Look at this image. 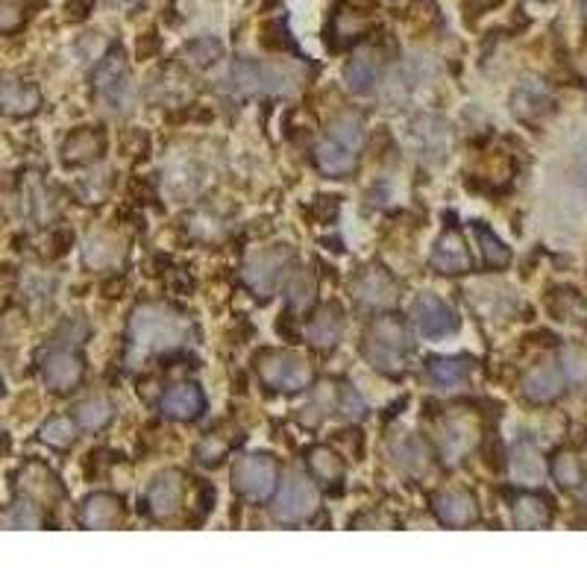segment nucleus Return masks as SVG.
I'll list each match as a JSON object with an SVG mask.
<instances>
[{"mask_svg":"<svg viewBox=\"0 0 587 587\" xmlns=\"http://www.w3.org/2000/svg\"><path fill=\"white\" fill-rule=\"evenodd\" d=\"M191 335V323L165 306H141L130 317V338L141 353H165Z\"/></svg>","mask_w":587,"mask_h":587,"instance_id":"1","label":"nucleus"},{"mask_svg":"<svg viewBox=\"0 0 587 587\" xmlns=\"http://www.w3.org/2000/svg\"><path fill=\"white\" fill-rule=\"evenodd\" d=\"M408 350H411V341H408L406 323L400 317H376L364 332V356L379 373L400 376L406 370Z\"/></svg>","mask_w":587,"mask_h":587,"instance_id":"2","label":"nucleus"},{"mask_svg":"<svg viewBox=\"0 0 587 587\" xmlns=\"http://www.w3.org/2000/svg\"><path fill=\"white\" fill-rule=\"evenodd\" d=\"M364 144V124L359 115H341L329 130L326 136L320 138L317 144V165L323 174L329 177H344L356 168V159H359V150Z\"/></svg>","mask_w":587,"mask_h":587,"instance_id":"3","label":"nucleus"},{"mask_svg":"<svg viewBox=\"0 0 587 587\" xmlns=\"http://www.w3.org/2000/svg\"><path fill=\"white\" fill-rule=\"evenodd\" d=\"M411 320L423 338H450L461 329V320L438 294H417L411 303Z\"/></svg>","mask_w":587,"mask_h":587,"instance_id":"4","label":"nucleus"},{"mask_svg":"<svg viewBox=\"0 0 587 587\" xmlns=\"http://www.w3.org/2000/svg\"><path fill=\"white\" fill-rule=\"evenodd\" d=\"M317 508V491L315 485L300 476V473H291L282 488H279V497L273 502V517L282 520V523H303L306 517H312Z\"/></svg>","mask_w":587,"mask_h":587,"instance_id":"5","label":"nucleus"},{"mask_svg":"<svg viewBox=\"0 0 587 587\" xmlns=\"http://www.w3.org/2000/svg\"><path fill=\"white\" fill-rule=\"evenodd\" d=\"M259 376L276 391H303L312 382V370L294 353H268L259 359Z\"/></svg>","mask_w":587,"mask_h":587,"instance_id":"6","label":"nucleus"},{"mask_svg":"<svg viewBox=\"0 0 587 587\" xmlns=\"http://www.w3.org/2000/svg\"><path fill=\"white\" fill-rule=\"evenodd\" d=\"M232 482L244 497L268 499L276 488V464L271 455H247L235 464Z\"/></svg>","mask_w":587,"mask_h":587,"instance_id":"7","label":"nucleus"},{"mask_svg":"<svg viewBox=\"0 0 587 587\" xmlns=\"http://www.w3.org/2000/svg\"><path fill=\"white\" fill-rule=\"evenodd\" d=\"M288 265H291V250L285 244H279V247H268V250L253 253L247 268H244V276H247V282L256 294L268 297L279 285V279H282Z\"/></svg>","mask_w":587,"mask_h":587,"instance_id":"8","label":"nucleus"},{"mask_svg":"<svg viewBox=\"0 0 587 587\" xmlns=\"http://www.w3.org/2000/svg\"><path fill=\"white\" fill-rule=\"evenodd\" d=\"M408 141L414 153L426 162H444L450 150V130L441 118L435 115H417L408 124Z\"/></svg>","mask_w":587,"mask_h":587,"instance_id":"9","label":"nucleus"},{"mask_svg":"<svg viewBox=\"0 0 587 587\" xmlns=\"http://www.w3.org/2000/svg\"><path fill=\"white\" fill-rule=\"evenodd\" d=\"M232 77L241 91H273V94H288L294 91V77H288L282 68L265 65V62H253V59H238L232 68Z\"/></svg>","mask_w":587,"mask_h":587,"instance_id":"10","label":"nucleus"},{"mask_svg":"<svg viewBox=\"0 0 587 587\" xmlns=\"http://www.w3.org/2000/svg\"><path fill=\"white\" fill-rule=\"evenodd\" d=\"M476 438H479V426L467 414L444 417V423L438 429V447H441L447 461H458L461 455H467V452L473 450Z\"/></svg>","mask_w":587,"mask_h":587,"instance_id":"11","label":"nucleus"},{"mask_svg":"<svg viewBox=\"0 0 587 587\" xmlns=\"http://www.w3.org/2000/svg\"><path fill=\"white\" fill-rule=\"evenodd\" d=\"M353 294L362 306L385 309L397 300V282L391 279V273L382 271V268H367L353 282Z\"/></svg>","mask_w":587,"mask_h":587,"instance_id":"12","label":"nucleus"},{"mask_svg":"<svg viewBox=\"0 0 587 587\" xmlns=\"http://www.w3.org/2000/svg\"><path fill=\"white\" fill-rule=\"evenodd\" d=\"M94 89L106 103H121L127 94V56L121 47H115L94 71Z\"/></svg>","mask_w":587,"mask_h":587,"instance_id":"13","label":"nucleus"},{"mask_svg":"<svg viewBox=\"0 0 587 587\" xmlns=\"http://www.w3.org/2000/svg\"><path fill=\"white\" fill-rule=\"evenodd\" d=\"M564 373H561V367H555V364H541V367H535L532 373H526V379H523V394L532 400V403H552L555 397H561V391H564Z\"/></svg>","mask_w":587,"mask_h":587,"instance_id":"14","label":"nucleus"},{"mask_svg":"<svg viewBox=\"0 0 587 587\" xmlns=\"http://www.w3.org/2000/svg\"><path fill=\"white\" fill-rule=\"evenodd\" d=\"M182 499V476L174 470H165L153 479L150 491H147V502L153 517H171L177 511Z\"/></svg>","mask_w":587,"mask_h":587,"instance_id":"15","label":"nucleus"},{"mask_svg":"<svg viewBox=\"0 0 587 587\" xmlns=\"http://www.w3.org/2000/svg\"><path fill=\"white\" fill-rule=\"evenodd\" d=\"M306 335H309V341H312L315 347H323V350H326V347H335V344L341 341V335H344V309H341L338 303L320 306V312L312 317Z\"/></svg>","mask_w":587,"mask_h":587,"instance_id":"16","label":"nucleus"},{"mask_svg":"<svg viewBox=\"0 0 587 587\" xmlns=\"http://www.w3.org/2000/svg\"><path fill=\"white\" fill-rule=\"evenodd\" d=\"M432 268L441 273L470 271V253L458 232H444L432 250Z\"/></svg>","mask_w":587,"mask_h":587,"instance_id":"17","label":"nucleus"},{"mask_svg":"<svg viewBox=\"0 0 587 587\" xmlns=\"http://www.w3.org/2000/svg\"><path fill=\"white\" fill-rule=\"evenodd\" d=\"M39 103H42V94L36 86L15 80V77L0 80V109L6 115H30L39 109Z\"/></svg>","mask_w":587,"mask_h":587,"instance_id":"18","label":"nucleus"},{"mask_svg":"<svg viewBox=\"0 0 587 587\" xmlns=\"http://www.w3.org/2000/svg\"><path fill=\"white\" fill-rule=\"evenodd\" d=\"M435 514L447 526H470L479 517V508L467 491H444L435 499Z\"/></svg>","mask_w":587,"mask_h":587,"instance_id":"19","label":"nucleus"},{"mask_svg":"<svg viewBox=\"0 0 587 587\" xmlns=\"http://www.w3.org/2000/svg\"><path fill=\"white\" fill-rule=\"evenodd\" d=\"M45 382L53 391H74L83 382V362L74 353H53V356H47Z\"/></svg>","mask_w":587,"mask_h":587,"instance_id":"20","label":"nucleus"},{"mask_svg":"<svg viewBox=\"0 0 587 587\" xmlns=\"http://www.w3.org/2000/svg\"><path fill=\"white\" fill-rule=\"evenodd\" d=\"M203 406H206V400H203L200 388L191 385V382L174 385V388L165 394V400H162V411H165L171 420H194V417L203 411Z\"/></svg>","mask_w":587,"mask_h":587,"instance_id":"21","label":"nucleus"},{"mask_svg":"<svg viewBox=\"0 0 587 587\" xmlns=\"http://www.w3.org/2000/svg\"><path fill=\"white\" fill-rule=\"evenodd\" d=\"M124 514V505L121 499L112 497V494H91L83 502V511H80V523L89 526V529H109L121 520Z\"/></svg>","mask_w":587,"mask_h":587,"instance_id":"22","label":"nucleus"},{"mask_svg":"<svg viewBox=\"0 0 587 587\" xmlns=\"http://www.w3.org/2000/svg\"><path fill=\"white\" fill-rule=\"evenodd\" d=\"M511 476L517 485H538L543 479V458L532 441H520L511 452Z\"/></svg>","mask_w":587,"mask_h":587,"instance_id":"23","label":"nucleus"},{"mask_svg":"<svg viewBox=\"0 0 587 587\" xmlns=\"http://www.w3.org/2000/svg\"><path fill=\"white\" fill-rule=\"evenodd\" d=\"M549 106H552V97H549L546 86H541L538 80H526L520 89L514 91V112L523 121L541 118L543 112H549Z\"/></svg>","mask_w":587,"mask_h":587,"instance_id":"24","label":"nucleus"},{"mask_svg":"<svg viewBox=\"0 0 587 587\" xmlns=\"http://www.w3.org/2000/svg\"><path fill=\"white\" fill-rule=\"evenodd\" d=\"M379 74H382V65H379V59L373 56V53H356L353 59H350V65H347V71H344V77H347V86L353 91H373V86L379 83Z\"/></svg>","mask_w":587,"mask_h":587,"instance_id":"25","label":"nucleus"},{"mask_svg":"<svg viewBox=\"0 0 587 587\" xmlns=\"http://www.w3.org/2000/svg\"><path fill=\"white\" fill-rule=\"evenodd\" d=\"M100 150H103L100 133H94V130H77L74 136L65 141V150L62 153H65V162L68 165H83V162L97 159Z\"/></svg>","mask_w":587,"mask_h":587,"instance_id":"26","label":"nucleus"},{"mask_svg":"<svg viewBox=\"0 0 587 587\" xmlns=\"http://www.w3.org/2000/svg\"><path fill=\"white\" fill-rule=\"evenodd\" d=\"M394 461L411 476H420L429 467V452H426L423 441L417 435H406L403 441L394 444Z\"/></svg>","mask_w":587,"mask_h":587,"instance_id":"27","label":"nucleus"},{"mask_svg":"<svg viewBox=\"0 0 587 587\" xmlns=\"http://www.w3.org/2000/svg\"><path fill=\"white\" fill-rule=\"evenodd\" d=\"M549 517H552L549 505L541 497L526 494V497H520L514 502V523H517V529H543V526H549Z\"/></svg>","mask_w":587,"mask_h":587,"instance_id":"28","label":"nucleus"},{"mask_svg":"<svg viewBox=\"0 0 587 587\" xmlns=\"http://www.w3.org/2000/svg\"><path fill=\"white\" fill-rule=\"evenodd\" d=\"M473 232H476V238L482 244V256H485V265L488 268H505L511 262V250L505 247V241L499 238L491 226L473 224Z\"/></svg>","mask_w":587,"mask_h":587,"instance_id":"29","label":"nucleus"},{"mask_svg":"<svg viewBox=\"0 0 587 587\" xmlns=\"http://www.w3.org/2000/svg\"><path fill=\"white\" fill-rule=\"evenodd\" d=\"M429 376L444 385V388H458L461 382H467L470 376V364L464 359H450V356H441V359H432L429 362Z\"/></svg>","mask_w":587,"mask_h":587,"instance_id":"30","label":"nucleus"},{"mask_svg":"<svg viewBox=\"0 0 587 587\" xmlns=\"http://www.w3.org/2000/svg\"><path fill=\"white\" fill-rule=\"evenodd\" d=\"M83 259L89 262L91 268H109V265H118L121 262V247L115 241H109L106 235H94L86 250H83Z\"/></svg>","mask_w":587,"mask_h":587,"instance_id":"31","label":"nucleus"},{"mask_svg":"<svg viewBox=\"0 0 587 587\" xmlns=\"http://www.w3.org/2000/svg\"><path fill=\"white\" fill-rule=\"evenodd\" d=\"M309 467L320 482H338L344 476V464L338 452H332L329 447H317L309 452Z\"/></svg>","mask_w":587,"mask_h":587,"instance_id":"32","label":"nucleus"},{"mask_svg":"<svg viewBox=\"0 0 587 587\" xmlns=\"http://www.w3.org/2000/svg\"><path fill=\"white\" fill-rule=\"evenodd\" d=\"M109 420H112V403L103 400V397H91V400L77 406V423H80L83 429H89V432L103 429Z\"/></svg>","mask_w":587,"mask_h":587,"instance_id":"33","label":"nucleus"},{"mask_svg":"<svg viewBox=\"0 0 587 587\" xmlns=\"http://www.w3.org/2000/svg\"><path fill=\"white\" fill-rule=\"evenodd\" d=\"M74 423L68 420V417H53V420H47L45 426H42V441H45L47 447H56V450H65V447H71L74 444Z\"/></svg>","mask_w":587,"mask_h":587,"instance_id":"34","label":"nucleus"},{"mask_svg":"<svg viewBox=\"0 0 587 587\" xmlns=\"http://www.w3.org/2000/svg\"><path fill=\"white\" fill-rule=\"evenodd\" d=\"M552 476L561 488H576L582 482V467L576 461L573 452H558V458L552 461Z\"/></svg>","mask_w":587,"mask_h":587,"instance_id":"35","label":"nucleus"},{"mask_svg":"<svg viewBox=\"0 0 587 587\" xmlns=\"http://www.w3.org/2000/svg\"><path fill=\"white\" fill-rule=\"evenodd\" d=\"M221 53H224V47L218 39H197V42H191L188 45V59L197 65V68H209V65H215L218 59H221Z\"/></svg>","mask_w":587,"mask_h":587,"instance_id":"36","label":"nucleus"},{"mask_svg":"<svg viewBox=\"0 0 587 587\" xmlns=\"http://www.w3.org/2000/svg\"><path fill=\"white\" fill-rule=\"evenodd\" d=\"M561 373H564V379H570V382H585L587 353L576 350V347H567V350L561 353Z\"/></svg>","mask_w":587,"mask_h":587,"instance_id":"37","label":"nucleus"},{"mask_svg":"<svg viewBox=\"0 0 587 587\" xmlns=\"http://www.w3.org/2000/svg\"><path fill=\"white\" fill-rule=\"evenodd\" d=\"M3 523L12 526V529H36V526H42V514H39L30 502H21V505H15V508L3 517Z\"/></svg>","mask_w":587,"mask_h":587,"instance_id":"38","label":"nucleus"},{"mask_svg":"<svg viewBox=\"0 0 587 587\" xmlns=\"http://www.w3.org/2000/svg\"><path fill=\"white\" fill-rule=\"evenodd\" d=\"M341 408H344L347 417H362L364 411H367L364 400L356 394V388H350V385H344V391H341Z\"/></svg>","mask_w":587,"mask_h":587,"instance_id":"39","label":"nucleus"},{"mask_svg":"<svg viewBox=\"0 0 587 587\" xmlns=\"http://www.w3.org/2000/svg\"><path fill=\"white\" fill-rule=\"evenodd\" d=\"M21 18L18 0H0V30H12Z\"/></svg>","mask_w":587,"mask_h":587,"instance_id":"40","label":"nucleus"},{"mask_svg":"<svg viewBox=\"0 0 587 587\" xmlns=\"http://www.w3.org/2000/svg\"><path fill=\"white\" fill-rule=\"evenodd\" d=\"M112 9H124V12H133V9H138L144 0H106Z\"/></svg>","mask_w":587,"mask_h":587,"instance_id":"41","label":"nucleus"},{"mask_svg":"<svg viewBox=\"0 0 587 587\" xmlns=\"http://www.w3.org/2000/svg\"><path fill=\"white\" fill-rule=\"evenodd\" d=\"M0 394H3V382H0Z\"/></svg>","mask_w":587,"mask_h":587,"instance_id":"42","label":"nucleus"},{"mask_svg":"<svg viewBox=\"0 0 587 587\" xmlns=\"http://www.w3.org/2000/svg\"><path fill=\"white\" fill-rule=\"evenodd\" d=\"M482 3H494V0H482Z\"/></svg>","mask_w":587,"mask_h":587,"instance_id":"43","label":"nucleus"},{"mask_svg":"<svg viewBox=\"0 0 587 587\" xmlns=\"http://www.w3.org/2000/svg\"><path fill=\"white\" fill-rule=\"evenodd\" d=\"M585 180H587V162H585Z\"/></svg>","mask_w":587,"mask_h":587,"instance_id":"44","label":"nucleus"},{"mask_svg":"<svg viewBox=\"0 0 587 587\" xmlns=\"http://www.w3.org/2000/svg\"><path fill=\"white\" fill-rule=\"evenodd\" d=\"M585 9H587V0H585Z\"/></svg>","mask_w":587,"mask_h":587,"instance_id":"45","label":"nucleus"}]
</instances>
